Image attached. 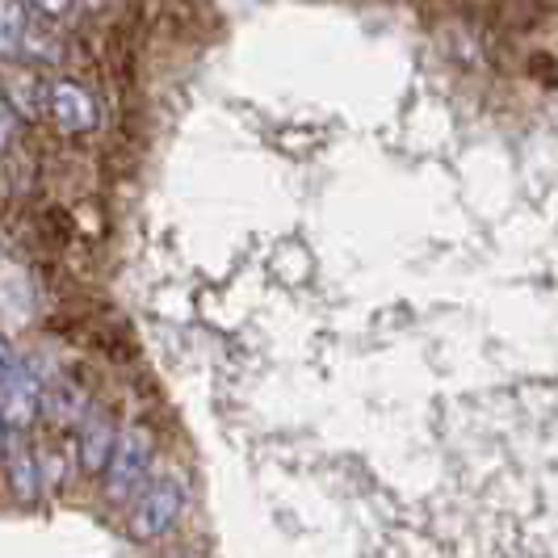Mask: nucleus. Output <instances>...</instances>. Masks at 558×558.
<instances>
[{"label": "nucleus", "mask_w": 558, "mask_h": 558, "mask_svg": "<svg viewBox=\"0 0 558 558\" xmlns=\"http://www.w3.org/2000/svg\"><path fill=\"white\" fill-rule=\"evenodd\" d=\"M190 504V487H185V475L181 471H160L151 475L140 487V496L126 504V537L131 542H160L185 512Z\"/></svg>", "instance_id": "f257e3e1"}, {"label": "nucleus", "mask_w": 558, "mask_h": 558, "mask_svg": "<svg viewBox=\"0 0 558 558\" xmlns=\"http://www.w3.org/2000/svg\"><path fill=\"white\" fill-rule=\"evenodd\" d=\"M151 466H156V433L147 424H126L118 433V446H113V458L101 475V492L110 504H131L140 496V487L151 478Z\"/></svg>", "instance_id": "f03ea898"}, {"label": "nucleus", "mask_w": 558, "mask_h": 558, "mask_svg": "<svg viewBox=\"0 0 558 558\" xmlns=\"http://www.w3.org/2000/svg\"><path fill=\"white\" fill-rule=\"evenodd\" d=\"M118 424L106 408H93L84 424L76 428V466H81V475L97 478L106 475V466H110L113 458V446H118Z\"/></svg>", "instance_id": "7ed1b4c3"}, {"label": "nucleus", "mask_w": 558, "mask_h": 558, "mask_svg": "<svg viewBox=\"0 0 558 558\" xmlns=\"http://www.w3.org/2000/svg\"><path fill=\"white\" fill-rule=\"evenodd\" d=\"M0 416L9 424V433H26L29 424L43 416V378L34 365L22 362L13 383L0 391Z\"/></svg>", "instance_id": "20e7f679"}, {"label": "nucleus", "mask_w": 558, "mask_h": 558, "mask_svg": "<svg viewBox=\"0 0 558 558\" xmlns=\"http://www.w3.org/2000/svg\"><path fill=\"white\" fill-rule=\"evenodd\" d=\"M47 110H51V118H56L59 131H68V135L93 131V122H97L93 97L84 93L81 84H72V81H56V84H51V93H47Z\"/></svg>", "instance_id": "39448f33"}, {"label": "nucleus", "mask_w": 558, "mask_h": 558, "mask_svg": "<svg viewBox=\"0 0 558 558\" xmlns=\"http://www.w3.org/2000/svg\"><path fill=\"white\" fill-rule=\"evenodd\" d=\"M4 471H9V487L22 504L38 500L43 492V462H38V449L26 446L22 433L9 437V449H4Z\"/></svg>", "instance_id": "423d86ee"}, {"label": "nucleus", "mask_w": 558, "mask_h": 558, "mask_svg": "<svg viewBox=\"0 0 558 558\" xmlns=\"http://www.w3.org/2000/svg\"><path fill=\"white\" fill-rule=\"evenodd\" d=\"M88 412H93L88 408V395L76 383H68V378L43 383V416L51 420L56 428H81Z\"/></svg>", "instance_id": "0eeeda50"}, {"label": "nucleus", "mask_w": 558, "mask_h": 558, "mask_svg": "<svg viewBox=\"0 0 558 558\" xmlns=\"http://www.w3.org/2000/svg\"><path fill=\"white\" fill-rule=\"evenodd\" d=\"M26 38H29V22L22 0H0V56L17 59L26 51Z\"/></svg>", "instance_id": "6e6552de"}, {"label": "nucleus", "mask_w": 558, "mask_h": 558, "mask_svg": "<svg viewBox=\"0 0 558 558\" xmlns=\"http://www.w3.org/2000/svg\"><path fill=\"white\" fill-rule=\"evenodd\" d=\"M47 93L51 88H43L38 84V76H29V72H13L9 76V110L13 113H22V118H34V113H43L47 110Z\"/></svg>", "instance_id": "1a4fd4ad"}, {"label": "nucleus", "mask_w": 558, "mask_h": 558, "mask_svg": "<svg viewBox=\"0 0 558 558\" xmlns=\"http://www.w3.org/2000/svg\"><path fill=\"white\" fill-rule=\"evenodd\" d=\"M17 369H22V357H17V353H13V344L0 336V391L13 383V374H17Z\"/></svg>", "instance_id": "9d476101"}, {"label": "nucleus", "mask_w": 558, "mask_h": 558, "mask_svg": "<svg viewBox=\"0 0 558 558\" xmlns=\"http://www.w3.org/2000/svg\"><path fill=\"white\" fill-rule=\"evenodd\" d=\"M13 131H17V113L9 110V101H0V147L13 143Z\"/></svg>", "instance_id": "9b49d317"}, {"label": "nucleus", "mask_w": 558, "mask_h": 558, "mask_svg": "<svg viewBox=\"0 0 558 558\" xmlns=\"http://www.w3.org/2000/svg\"><path fill=\"white\" fill-rule=\"evenodd\" d=\"M34 9H43L47 17H63L72 9V0H34Z\"/></svg>", "instance_id": "f8f14e48"}, {"label": "nucleus", "mask_w": 558, "mask_h": 558, "mask_svg": "<svg viewBox=\"0 0 558 558\" xmlns=\"http://www.w3.org/2000/svg\"><path fill=\"white\" fill-rule=\"evenodd\" d=\"M9 437H13V433H9V424H4V416H0V462H4V449H9Z\"/></svg>", "instance_id": "ddd939ff"}]
</instances>
